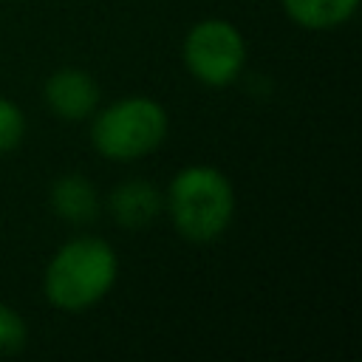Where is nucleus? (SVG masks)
I'll return each instance as SVG.
<instances>
[{
  "label": "nucleus",
  "instance_id": "obj_2",
  "mask_svg": "<svg viewBox=\"0 0 362 362\" xmlns=\"http://www.w3.org/2000/svg\"><path fill=\"white\" fill-rule=\"evenodd\" d=\"M167 209L175 229L195 243L218 238L235 212V192L229 178L215 167H184L167 189Z\"/></svg>",
  "mask_w": 362,
  "mask_h": 362
},
{
  "label": "nucleus",
  "instance_id": "obj_5",
  "mask_svg": "<svg viewBox=\"0 0 362 362\" xmlns=\"http://www.w3.org/2000/svg\"><path fill=\"white\" fill-rule=\"evenodd\" d=\"M48 107L59 116V119H85L93 113L96 102H99V85L90 74L79 71V68H59L42 90Z\"/></svg>",
  "mask_w": 362,
  "mask_h": 362
},
{
  "label": "nucleus",
  "instance_id": "obj_6",
  "mask_svg": "<svg viewBox=\"0 0 362 362\" xmlns=\"http://www.w3.org/2000/svg\"><path fill=\"white\" fill-rule=\"evenodd\" d=\"M110 212L124 229H144L161 209L158 189L144 178H130L110 192Z\"/></svg>",
  "mask_w": 362,
  "mask_h": 362
},
{
  "label": "nucleus",
  "instance_id": "obj_1",
  "mask_svg": "<svg viewBox=\"0 0 362 362\" xmlns=\"http://www.w3.org/2000/svg\"><path fill=\"white\" fill-rule=\"evenodd\" d=\"M116 269V255L102 238H74L51 257L42 288L51 305L62 311H82L110 291Z\"/></svg>",
  "mask_w": 362,
  "mask_h": 362
},
{
  "label": "nucleus",
  "instance_id": "obj_8",
  "mask_svg": "<svg viewBox=\"0 0 362 362\" xmlns=\"http://www.w3.org/2000/svg\"><path fill=\"white\" fill-rule=\"evenodd\" d=\"M359 0H283L286 14L311 31H328L342 25L354 11Z\"/></svg>",
  "mask_w": 362,
  "mask_h": 362
},
{
  "label": "nucleus",
  "instance_id": "obj_3",
  "mask_svg": "<svg viewBox=\"0 0 362 362\" xmlns=\"http://www.w3.org/2000/svg\"><path fill=\"white\" fill-rule=\"evenodd\" d=\"M167 136V113L147 96H127L96 113L93 147L113 161H133L153 153Z\"/></svg>",
  "mask_w": 362,
  "mask_h": 362
},
{
  "label": "nucleus",
  "instance_id": "obj_10",
  "mask_svg": "<svg viewBox=\"0 0 362 362\" xmlns=\"http://www.w3.org/2000/svg\"><path fill=\"white\" fill-rule=\"evenodd\" d=\"M23 345H25V322L20 320V314L14 308L0 303V356L14 354Z\"/></svg>",
  "mask_w": 362,
  "mask_h": 362
},
{
  "label": "nucleus",
  "instance_id": "obj_7",
  "mask_svg": "<svg viewBox=\"0 0 362 362\" xmlns=\"http://www.w3.org/2000/svg\"><path fill=\"white\" fill-rule=\"evenodd\" d=\"M51 204H54L57 215L71 221V223H88L99 212L96 189L90 187V181L85 175H62V178H57V184L51 189Z\"/></svg>",
  "mask_w": 362,
  "mask_h": 362
},
{
  "label": "nucleus",
  "instance_id": "obj_9",
  "mask_svg": "<svg viewBox=\"0 0 362 362\" xmlns=\"http://www.w3.org/2000/svg\"><path fill=\"white\" fill-rule=\"evenodd\" d=\"M23 133H25V119L20 107L0 96V153L14 150L23 141Z\"/></svg>",
  "mask_w": 362,
  "mask_h": 362
},
{
  "label": "nucleus",
  "instance_id": "obj_4",
  "mask_svg": "<svg viewBox=\"0 0 362 362\" xmlns=\"http://www.w3.org/2000/svg\"><path fill=\"white\" fill-rule=\"evenodd\" d=\"M184 62L195 79L206 85H229L246 62V42L232 23L201 20L184 40Z\"/></svg>",
  "mask_w": 362,
  "mask_h": 362
}]
</instances>
